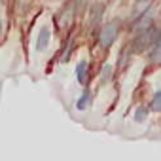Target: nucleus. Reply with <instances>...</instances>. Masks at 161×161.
Here are the masks:
<instances>
[{
  "instance_id": "nucleus-1",
  "label": "nucleus",
  "mask_w": 161,
  "mask_h": 161,
  "mask_svg": "<svg viewBox=\"0 0 161 161\" xmlns=\"http://www.w3.org/2000/svg\"><path fill=\"white\" fill-rule=\"evenodd\" d=\"M157 36H159V27L153 23L152 27L135 32L133 40H131L127 46H129V49H131L133 53H144V51H148V49L153 46V42L157 40Z\"/></svg>"
},
{
  "instance_id": "nucleus-2",
  "label": "nucleus",
  "mask_w": 161,
  "mask_h": 161,
  "mask_svg": "<svg viewBox=\"0 0 161 161\" xmlns=\"http://www.w3.org/2000/svg\"><path fill=\"white\" fill-rule=\"evenodd\" d=\"M118 36H119V21H110V23H106V25L101 29V32H99V44H101V47H103V49H108V47L118 40Z\"/></svg>"
},
{
  "instance_id": "nucleus-3",
  "label": "nucleus",
  "mask_w": 161,
  "mask_h": 161,
  "mask_svg": "<svg viewBox=\"0 0 161 161\" xmlns=\"http://www.w3.org/2000/svg\"><path fill=\"white\" fill-rule=\"evenodd\" d=\"M153 21H155V6H150V8L142 10V12L136 15V19H135V21H133V25H131V31H133V32L144 31V29L152 27V25H153Z\"/></svg>"
},
{
  "instance_id": "nucleus-4",
  "label": "nucleus",
  "mask_w": 161,
  "mask_h": 161,
  "mask_svg": "<svg viewBox=\"0 0 161 161\" xmlns=\"http://www.w3.org/2000/svg\"><path fill=\"white\" fill-rule=\"evenodd\" d=\"M49 44H51V27H49V25H44V27L38 31V36H36V51H38V53L47 51Z\"/></svg>"
},
{
  "instance_id": "nucleus-5",
  "label": "nucleus",
  "mask_w": 161,
  "mask_h": 161,
  "mask_svg": "<svg viewBox=\"0 0 161 161\" xmlns=\"http://www.w3.org/2000/svg\"><path fill=\"white\" fill-rule=\"evenodd\" d=\"M89 61L87 59H80L78 64H76V80H78V84H82V86H87L89 82Z\"/></svg>"
},
{
  "instance_id": "nucleus-6",
  "label": "nucleus",
  "mask_w": 161,
  "mask_h": 161,
  "mask_svg": "<svg viewBox=\"0 0 161 161\" xmlns=\"http://www.w3.org/2000/svg\"><path fill=\"white\" fill-rule=\"evenodd\" d=\"M103 15H104V4H101V2H95V4L89 8V25H91V27H97V25H101V19H103Z\"/></svg>"
},
{
  "instance_id": "nucleus-7",
  "label": "nucleus",
  "mask_w": 161,
  "mask_h": 161,
  "mask_svg": "<svg viewBox=\"0 0 161 161\" xmlns=\"http://www.w3.org/2000/svg\"><path fill=\"white\" fill-rule=\"evenodd\" d=\"M91 101H93L91 93H89L87 89H84V91H82V95H80V97H78V101H76V108H78L80 112H86V110H89Z\"/></svg>"
},
{
  "instance_id": "nucleus-8",
  "label": "nucleus",
  "mask_w": 161,
  "mask_h": 161,
  "mask_svg": "<svg viewBox=\"0 0 161 161\" xmlns=\"http://www.w3.org/2000/svg\"><path fill=\"white\" fill-rule=\"evenodd\" d=\"M131 55H133V51L129 49V46H123V49L119 51V57H118L116 66H118L119 70H125V68L129 66V63H131Z\"/></svg>"
},
{
  "instance_id": "nucleus-9",
  "label": "nucleus",
  "mask_w": 161,
  "mask_h": 161,
  "mask_svg": "<svg viewBox=\"0 0 161 161\" xmlns=\"http://www.w3.org/2000/svg\"><path fill=\"white\" fill-rule=\"evenodd\" d=\"M148 114H150V108H148L146 104H140V106H136V108H135L133 119H135L136 123H146V119H148Z\"/></svg>"
},
{
  "instance_id": "nucleus-10",
  "label": "nucleus",
  "mask_w": 161,
  "mask_h": 161,
  "mask_svg": "<svg viewBox=\"0 0 161 161\" xmlns=\"http://www.w3.org/2000/svg\"><path fill=\"white\" fill-rule=\"evenodd\" d=\"M148 108H150L152 112H157V114H161V91H155V93L152 95Z\"/></svg>"
},
{
  "instance_id": "nucleus-11",
  "label": "nucleus",
  "mask_w": 161,
  "mask_h": 161,
  "mask_svg": "<svg viewBox=\"0 0 161 161\" xmlns=\"http://www.w3.org/2000/svg\"><path fill=\"white\" fill-rule=\"evenodd\" d=\"M112 76H114V66H112L110 63H106V64L103 66V70H101V84H106V82H110V80H112Z\"/></svg>"
},
{
  "instance_id": "nucleus-12",
  "label": "nucleus",
  "mask_w": 161,
  "mask_h": 161,
  "mask_svg": "<svg viewBox=\"0 0 161 161\" xmlns=\"http://www.w3.org/2000/svg\"><path fill=\"white\" fill-rule=\"evenodd\" d=\"M136 2H138V4H148L150 0H136Z\"/></svg>"
},
{
  "instance_id": "nucleus-13",
  "label": "nucleus",
  "mask_w": 161,
  "mask_h": 161,
  "mask_svg": "<svg viewBox=\"0 0 161 161\" xmlns=\"http://www.w3.org/2000/svg\"><path fill=\"white\" fill-rule=\"evenodd\" d=\"M2 27H4V23H2V19H0V36H2Z\"/></svg>"
}]
</instances>
